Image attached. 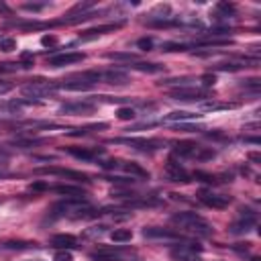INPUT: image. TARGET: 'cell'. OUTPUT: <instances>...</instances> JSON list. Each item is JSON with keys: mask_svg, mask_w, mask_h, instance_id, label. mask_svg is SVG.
<instances>
[{"mask_svg": "<svg viewBox=\"0 0 261 261\" xmlns=\"http://www.w3.org/2000/svg\"><path fill=\"white\" fill-rule=\"evenodd\" d=\"M171 224L194 237H210L214 232V226L196 212H177L171 216Z\"/></svg>", "mask_w": 261, "mask_h": 261, "instance_id": "6da1fadb", "label": "cell"}, {"mask_svg": "<svg viewBox=\"0 0 261 261\" xmlns=\"http://www.w3.org/2000/svg\"><path fill=\"white\" fill-rule=\"evenodd\" d=\"M173 155H177L181 159H200V161H204V159L214 157V151L204 149V147H200L192 141H179V143L173 145Z\"/></svg>", "mask_w": 261, "mask_h": 261, "instance_id": "7a4b0ae2", "label": "cell"}, {"mask_svg": "<svg viewBox=\"0 0 261 261\" xmlns=\"http://www.w3.org/2000/svg\"><path fill=\"white\" fill-rule=\"evenodd\" d=\"M57 88V82H47V80H33L24 86H20V92L22 96H27L29 100L33 98H45V96H51Z\"/></svg>", "mask_w": 261, "mask_h": 261, "instance_id": "3957f363", "label": "cell"}, {"mask_svg": "<svg viewBox=\"0 0 261 261\" xmlns=\"http://www.w3.org/2000/svg\"><path fill=\"white\" fill-rule=\"evenodd\" d=\"M171 100H184V102H202L204 98H210V90L206 88H194V86H188V88H177L169 94Z\"/></svg>", "mask_w": 261, "mask_h": 261, "instance_id": "277c9868", "label": "cell"}, {"mask_svg": "<svg viewBox=\"0 0 261 261\" xmlns=\"http://www.w3.org/2000/svg\"><path fill=\"white\" fill-rule=\"evenodd\" d=\"M110 143H122V145H130L139 151H155V149H161L163 143L159 139H143V137H124V139H112Z\"/></svg>", "mask_w": 261, "mask_h": 261, "instance_id": "5b68a950", "label": "cell"}, {"mask_svg": "<svg viewBox=\"0 0 261 261\" xmlns=\"http://www.w3.org/2000/svg\"><path fill=\"white\" fill-rule=\"evenodd\" d=\"M37 173H45V175H59V177H69L75 181H90V177L82 171H73V169H63V167H39L35 169Z\"/></svg>", "mask_w": 261, "mask_h": 261, "instance_id": "8992f818", "label": "cell"}, {"mask_svg": "<svg viewBox=\"0 0 261 261\" xmlns=\"http://www.w3.org/2000/svg\"><path fill=\"white\" fill-rule=\"evenodd\" d=\"M198 198H200V202L202 204H206V206H210V208H218V210H222V208H226L230 202H232V198L230 196H224V194H214V192H200L198 194Z\"/></svg>", "mask_w": 261, "mask_h": 261, "instance_id": "52a82bcc", "label": "cell"}, {"mask_svg": "<svg viewBox=\"0 0 261 261\" xmlns=\"http://www.w3.org/2000/svg\"><path fill=\"white\" fill-rule=\"evenodd\" d=\"M165 175H167L169 181H181V184H188L190 177H192V175L184 169V165H179V161H175V159H169V161L165 163Z\"/></svg>", "mask_w": 261, "mask_h": 261, "instance_id": "ba28073f", "label": "cell"}, {"mask_svg": "<svg viewBox=\"0 0 261 261\" xmlns=\"http://www.w3.org/2000/svg\"><path fill=\"white\" fill-rule=\"evenodd\" d=\"M143 237L145 239H159V241H181V234H177L175 230H169V228H161V226H145Z\"/></svg>", "mask_w": 261, "mask_h": 261, "instance_id": "9c48e42d", "label": "cell"}, {"mask_svg": "<svg viewBox=\"0 0 261 261\" xmlns=\"http://www.w3.org/2000/svg\"><path fill=\"white\" fill-rule=\"evenodd\" d=\"M255 222H257L255 212H251V210H243L241 218H239L234 224H230V232H234V234H239V232H249V230L255 226Z\"/></svg>", "mask_w": 261, "mask_h": 261, "instance_id": "30bf717a", "label": "cell"}, {"mask_svg": "<svg viewBox=\"0 0 261 261\" xmlns=\"http://www.w3.org/2000/svg\"><path fill=\"white\" fill-rule=\"evenodd\" d=\"M84 59H86V55L77 53V51H73V53H59V55L49 57V65L51 67H63V65H71V63H80Z\"/></svg>", "mask_w": 261, "mask_h": 261, "instance_id": "8fae6325", "label": "cell"}, {"mask_svg": "<svg viewBox=\"0 0 261 261\" xmlns=\"http://www.w3.org/2000/svg\"><path fill=\"white\" fill-rule=\"evenodd\" d=\"M96 106L92 102H65L59 106V114H90Z\"/></svg>", "mask_w": 261, "mask_h": 261, "instance_id": "7c38bea8", "label": "cell"}, {"mask_svg": "<svg viewBox=\"0 0 261 261\" xmlns=\"http://www.w3.org/2000/svg\"><path fill=\"white\" fill-rule=\"evenodd\" d=\"M65 151L77 159H84V161H96L98 155L104 153V149H92V147H67Z\"/></svg>", "mask_w": 261, "mask_h": 261, "instance_id": "4fadbf2b", "label": "cell"}, {"mask_svg": "<svg viewBox=\"0 0 261 261\" xmlns=\"http://www.w3.org/2000/svg\"><path fill=\"white\" fill-rule=\"evenodd\" d=\"M49 247L59 249V251H69V249L77 247V239L73 234H55V237H51Z\"/></svg>", "mask_w": 261, "mask_h": 261, "instance_id": "5bb4252c", "label": "cell"}, {"mask_svg": "<svg viewBox=\"0 0 261 261\" xmlns=\"http://www.w3.org/2000/svg\"><path fill=\"white\" fill-rule=\"evenodd\" d=\"M49 190L67 196V198H86V192L82 186H71V184H57V186H49Z\"/></svg>", "mask_w": 261, "mask_h": 261, "instance_id": "9a60e30c", "label": "cell"}, {"mask_svg": "<svg viewBox=\"0 0 261 261\" xmlns=\"http://www.w3.org/2000/svg\"><path fill=\"white\" fill-rule=\"evenodd\" d=\"M202 114H198V112H188V110H173V112H169V114H165L163 116V122H181V120H194V118H200Z\"/></svg>", "mask_w": 261, "mask_h": 261, "instance_id": "2e32d148", "label": "cell"}, {"mask_svg": "<svg viewBox=\"0 0 261 261\" xmlns=\"http://www.w3.org/2000/svg\"><path fill=\"white\" fill-rule=\"evenodd\" d=\"M120 27V22H114V24H102V27H96V29H88L80 35L82 41H88V39H94L98 35H104V33H110V31H116Z\"/></svg>", "mask_w": 261, "mask_h": 261, "instance_id": "e0dca14e", "label": "cell"}, {"mask_svg": "<svg viewBox=\"0 0 261 261\" xmlns=\"http://www.w3.org/2000/svg\"><path fill=\"white\" fill-rule=\"evenodd\" d=\"M29 104H39V102H37V100H10V102H0V112L14 114V112H18L22 106H29Z\"/></svg>", "mask_w": 261, "mask_h": 261, "instance_id": "ac0fdd59", "label": "cell"}, {"mask_svg": "<svg viewBox=\"0 0 261 261\" xmlns=\"http://www.w3.org/2000/svg\"><path fill=\"white\" fill-rule=\"evenodd\" d=\"M94 84H90V82H86V80H80L77 77V82H69V80H63V82H57V88H61V90H73V92H80V90H90Z\"/></svg>", "mask_w": 261, "mask_h": 261, "instance_id": "d6986e66", "label": "cell"}, {"mask_svg": "<svg viewBox=\"0 0 261 261\" xmlns=\"http://www.w3.org/2000/svg\"><path fill=\"white\" fill-rule=\"evenodd\" d=\"M239 104L237 102H214V100H208V102H202L200 108L206 110V112H214V110H230V108H237Z\"/></svg>", "mask_w": 261, "mask_h": 261, "instance_id": "ffe728a7", "label": "cell"}, {"mask_svg": "<svg viewBox=\"0 0 261 261\" xmlns=\"http://www.w3.org/2000/svg\"><path fill=\"white\" fill-rule=\"evenodd\" d=\"M106 224H94V226H90V228H86L84 232H82V237L84 239H90V241H98L100 237H104L106 234Z\"/></svg>", "mask_w": 261, "mask_h": 261, "instance_id": "44dd1931", "label": "cell"}, {"mask_svg": "<svg viewBox=\"0 0 261 261\" xmlns=\"http://www.w3.org/2000/svg\"><path fill=\"white\" fill-rule=\"evenodd\" d=\"M37 243H29V241H6L0 245V249L6 251H22V249H35Z\"/></svg>", "mask_w": 261, "mask_h": 261, "instance_id": "7402d4cb", "label": "cell"}, {"mask_svg": "<svg viewBox=\"0 0 261 261\" xmlns=\"http://www.w3.org/2000/svg\"><path fill=\"white\" fill-rule=\"evenodd\" d=\"M130 67L137 69V71H147V73L163 71V65H161V63H147V61H135Z\"/></svg>", "mask_w": 261, "mask_h": 261, "instance_id": "603a6c76", "label": "cell"}, {"mask_svg": "<svg viewBox=\"0 0 261 261\" xmlns=\"http://www.w3.org/2000/svg\"><path fill=\"white\" fill-rule=\"evenodd\" d=\"M122 167H124V171L126 173H130V175H137V177H145V179H149V171L147 169H143L139 163H135V161H126V163H122Z\"/></svg>", "mask_w": 261, "mask_h": 261, "instance_id": "cb8c5ba5", "label": "cell"}, {"mask_svg": "<svg viewBox=\"0 0 261 261\" xmlns=\"http://www.w3.org/2000/svg\"><path fill=\"white\" fill-rule=\"evenodd\" d=\"M110 239L114 243H126V241L133 239V232H130V228H114L110 232Z\"/></svg>", "mask_w": 261, "mask_h": 261, "instance_id": "d4e9b609", "label": "cell"}, {"mask_svg": "<svg viewBox=\"0 0 261 261\" xmlns=\"http://www.w3.org/2000/svg\"><path fill=\"white\" fill-rule=\"evenodd\" d=\"M135 116H137V112H135V108H130V106H122V108L116 110V118H118V120H133Z\"/></svg>", "mask_w": 261, "mask_h": 261, "instance_id": "484cf974", "label": "cell"}, {"mask_svg": "<svg viewBox=\"0 0 261 261\" xmlns=\"http://www.w3.org/2000/svg\"><path fill=\"white\" fill-rule=\"evenodd\" d=\"M16 49V39L12 37H0V51H14Z\"/></svg>", "mask_w": 261, "mask_h": 261, "instance_id": "4316f807", "label": "cell"}, {"mask_svg": "<svg viewBox=\"0 0 261 261\" xmlns=\"http://www.w3.org/2000/svg\"><path fill=\"white\" fill-rule=\"evenodd\" d=\"M194 177H196V179H200V181H204V184H216V181H218V177H216V175L206 173V171H194Z\"/></svg>", "mask_w": 261, "mask_h": 261, "instance_id": "83f0119b", "label": "cell"}, {"mask_svg": "<svg viewBox=\"0 0 261 261\" xmlns=\"http://www.w3.org/2000/svg\"><path fill=\"white\" fill-rule=\"evenodd\" d=\"M216 8H218L220 12H224V16H232V14H234V10H237V6H234L232 2H218V4H216Z\"/></svg>", "mask_w": 261, "mask_h": 261, "instance_id": "f1b7e54d", "label": "cell"}, {"mask_svg": "<svg viewBox=\"0 0 261 261\" xmlns=\"http://www.w3.org/2000/svg\"><path fill=\"white\" fill-rule=\"evenodd\" d=\"M108 59H116V61H135L137 55L135 53H108Z\"/></svg>", "mask_w": 261, "mask_h": 261, "instance_id": "f546056e", "label": "cell"}, {"mask_svg": "<svg viewBox=\"0 0 261 261\" xmlns=\"http://www.w3.org/2000/svg\"><path fill=\"white\" fill-rule=\"evenodd\" d=\"M53 261H73V255L69 251H57L55 257H53Z\"/></svg>", "mask_w": 261, "mask_h": 261, "instance_id": "4dcf8cb0", "label": "cell"}, {"mask_svg": "<svg viewBox=\"0 0 261 261\" xmlns=\"http://www.w3.org/2000/svg\"><path fill=\"white\" fill-rule=\"evenodd\" d=\"M137 47H141L143 51H149V49L153 47V39H151V37H145V39H139V41H137Z\"/></svg>", "mask_w": 261, "mask_h": 261, "instance_id": "1f68e13d", "label": "cell"}, {"mask_svg": "<svg viewBox=\"0 0 261 261\" xmlns=\"http://www.w3.org/2000/svg\"><path fill=\"white\" fill-rule=\"evenodd\" d=\"M173 128L184 130V133H198V130H202V126H194V124H175Z\"/></svg>", "mask_w": 261, "mask_h": 261, "instance_id": "d6a6232c", "label": "cell"}, {"mask_svg": "<svg viewBox=\"0 0 261 261\" xmlns=\"http://www.w3.org/2000/svg\"><path fill=\"white\" fill-rule=\"evenodd\" d=\"M57 43V37L55 35H45V37H41V45L43 47H51V45H55Z\"/></svg>", "mask_w": 261, "mask_h": 261, "instance_id": "836d02e7", "label": "cell"}, {"mask_svg": "<svg viewBox=\"0 0 261 261\" xmlns=\"http://www.w3.org/2000/svg\"><path fill=\"white\" fill-rule=\"evenodd\" d=\"M200 82L206 86V88H210V86H214V82H216V77L212 75V73H204L202 77H200Z\"/></svg>", "mask_w": 261, "mask_h": 261, "instance_id": "e575fe53", "label": "cell"}, {"mask_svg": "<svg viewBox=\"0 0 261 261\" xmlns=\"http://www.w3.org/2000/svg\"><path fill=\"white\" fill-rule=\"evenodd\" d=\"M29 188L35 190V192H45V190H49V184H45V181H33Z\"/></svg>", "mask_w": 261, "mask_h": 261, "instance_id": "d590c367", "label": "cell"}, {"mask_svg": "<svg viewBox=\"0 0 261 261\" xmlns=\"http://www.w3.org/2000/svg\"><path fill=\"white\" fill-rule=\"evenodd\" d=\"M10 90H12V84H10V82L0 80V96H2V94H6V92H10Z\"/></svg>", "mask_w": 261, "mask_h": 261, "instance_id": "8d00e7d4", "label": "cell"}, {"mask_svg": "<svg viewBox=\"0 0 261 261\" xmlns=\"http://www.w3.org/2000/svg\"><path fill=\"white\" fill-rule=\"evenodd\" d=\"M249 159H251V161H257V163H259V161H261V155H259V153H249Z\"/></svg>", "mask_w": 261, "mask_h": 261, "instance_id": "74e56055", "label": "cell"}, {"mask_svg": "<svg viewBox=\"0 0 261 261\" xmlns=\"http://www.w3.org/2000/svg\"><path fill=\"white\" fill-rule=\"evenodd\" d=\"M35 261H41V259H35Z\"/></svg>", "mask_w": 261, "mask_h": 261, "instance_id": "f35d334b", "label": "cell"}]
</instances>
